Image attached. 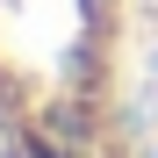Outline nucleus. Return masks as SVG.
<instances>
[]
</instances>
